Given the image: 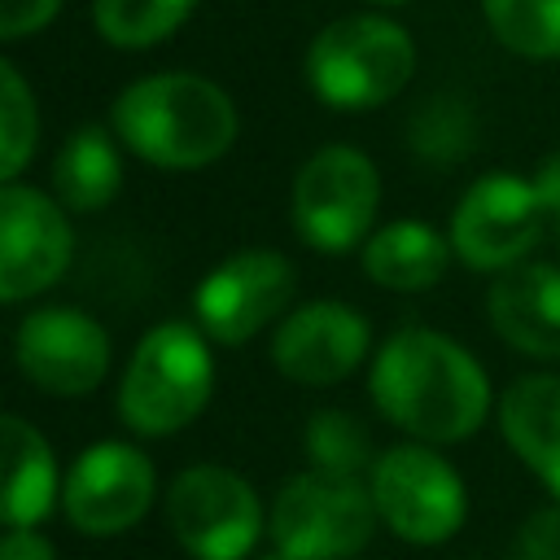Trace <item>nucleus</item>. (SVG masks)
I'll return each instance as SVG.
<instances>
[{
  "label": "nucleus",
  "instance_id": "1",
  "mask_svg": "<svg viewBox=\"0 0 560 560\" xmlns=\"http://www.w3.org/2000/svg\"><path fill=\"white\" fill-rule=\"evenodd\" d=\"M368 389L376 411L416 442H464L490 411L481 363L446 332L398 328L372 359Z\"/></svg>",
  "mask_w": 560,
  "mask_h": 560
},
{
  "label": "nucleus",
  "instance_id": "2",
  "mask_svg": "<svg viewBox=\"0 0 560 560\" xmlns=\"http://www.w3.org/2000/svg\"><path fill=\"white\" fill-rule=\"evenodd\" d=\"M109 122L118 140L162 171H197L219 162L236 140V105L201 74L166 70L118 92Z\"/></svg>",
  "mask_w": 560,
  "mask_h": 560
},
{
  "label": "nucleus",
  "instance_id": "3",
  "mask_svg": "<svg viewBox=\"0 0 560 560\" xmlns=\"http://www.w3.org/2000/svg\"><path fill=\"white\" fill-rule=\"evenodd\" d=\"M214 394V359L206 350V332L192 324H158L149 328L122 372L118 416L140 438H166L188 429Z\"/></svg>",
  "mask_w": 560,
  "mask_h": 560
},
{
  "label": "nucleus",
  "instance_id": "4",
  "mask_svg": "<svg viewBox=\"0 0 560 560\" xmlns=\"http://www.w3.org/2000/svg\"><path fill=\"white\" fill-rule=\"evenodd\" d=\"M416 74L411 35L381 13L328 22L306 48V83L332 109H376Z\"/></svg>",
  "mask_w": 560,
  "mask_h": 560
},
{
  "label": "nucleus",
  "instance_id": "5",
  "mask_svg": "<svg viewBox=\"0 0 560 560\" xmlns=\"http://www.w3.org/2000/svg\"><path fill=\"white\" fill-rule=\"evenodd\" d=\"M376 503L363 477L337 472H293L267 512V534L276 551L293 560H354L376 529Z\"/></svg>",
  "mask_w": 560,
  "mask_h": 560
},
{
  "label": "nucleus",
  "instance_id": "6",
  "mask_svg": "<svg viewBox=\"0 0 560 560\" xmlns=\"http://www.w3.org/2000/svg\"><path fill=\"white\" fill-rule=\"evenodd\" d=\"M381 206V175L354 144L311 153L293 179V228L319 254H346L368 241Z\"/></svg>",
  "mask_w": 560,
  "mask_h": 560
},
{
  "label": "nucleus",
  "instance_id": "7",
  "mask_svg": "<svg viewBox=\"0 0 560 560\" xmlns=\"http://www.w3.org/2000/svg\"><path fill=\"white\" fill-rule=\"evenodd\" d=\"M368 490L389 534L416 547L446 542L451 534H459L468 516V494L459 472L420 442L389 446L385 455H376L368 472Z\"/></svg>",
  "mask_w": 560,
  "mask_h": 560
},
{
  "label": "nucleus",
  "instance_id": "8",
  "mask_svg": "<svg viewBox=\"0 0 560 560\" xmlns=\"http://www.w3.org/2000/svg\"><path fill=\"white\" fill-rule=\"evenodd\" d=\"M166 525L192 560H245L262 534V503L241 472L192 464L166 490Z\"/></svg>",
  "mask_w": 560,
  "mask_h": 560
},
{
  "label": "nucleus",
  "instance_id": "9",
  "mask_svg": "<svg viewBox=\"0 0 560 560\" xmlns=\"http://www.w3.org/2000/svg\"><path fill=\"white\" fill-rule=\"evenodd\" d=\"M547 228V210L534 179L512 171H490L472 179L451 214V254L472 271H508L525 262Z\"/></svg>",
  "mask_w": 560,
  "mask_h": 560
},
{
  "label": "nucleus",
  "instance_id": "10",
  "mask_svg": "<svg viewBox=\"0 0 560 560\" xmlns=\"http://www.w3.org/2000/svg\"><path fill=\"white\" fill-rule=\"evenodd\" d=\"M293 262L276 249H241L201 276L192 293L197 328L219 346H241L284 315L293 298Z\"/></svg>",
  "mask_w": 560,
  "mask_h": 560
},
{
  "label": "nucleus",
  "instance_id": "11",
  "mask_svg": "<svg viewBox=\"0 0 560 560\" xmlns=\"http://www.w3.org/2000/svg\"><path fill=\"white\" fill-rule=\"evenodd\" d=\"M158 490L149 455L131 442H92L61 477V512L88 538L131 529Z\"/></svg>",
  "mask_w": 560,
  "mask_h": 560
},
{
  "label": "nucleus",
  "instance_id": "12",
  "mask_svg": "<svg viewBox=\"0 0 560 560\" xmlns=\"http://www.w3.org/2000/svg\"><path fill=\"white\" fill-rule=\"evenodd\" d=\"M13 354L35 389L83 398L109 372V332L79 306H39L18 324Z\"/></svg>",
  "mask_w": 560,
  "mask_h": 560
},
{
  "label": "nucleus",
  "instance_id": "13",
  "mask_svg": "<svg viewBox=\"0 0 560 560\" xmlns=\"http://www.w3.org/2000/svg\"><path fill=\"white\" fill-rule=\"evenodd\" d=\"M74 254L66 206L26 184H0V302L52 289Z\"/></svg>",
  "mask_w": 560,
  "mask_h": 560
},
{
  "label": "nucleus",
  "instance_id": "14",
  "mask_svg": "<svg viewBox=\"0 0 560 560\" xmlns=\"http://www.w3.org/2000/svg\"><path fill=\"white\" fill-rule=\"evenodd\" d=\"M372 346L368 319L346 302H306L289 311L271 337V363L293 385H337L346 381Z\"/></svg>",
  "mask_w": 560,
  "mask_h": 560
},
{
  "label": "nucleus",
  "instance_id": "15",
  "mask_svg": "<svg viewBox=\"0 0 560 560\" xmlns=\"http://www.w3.org/2000/svg\"><path fill=\"white\" fill-rule=\"evenodd\" d=\"M494 332L529 354L560 359V267L556 262H516L499 271L486 298Z\"/></svg>",
  "mask_w": 560,
  "mask_h": 560
},
{
  "label": "nucleus",
  "instance_id": "16",
  "mask_svg": "<svg viewBox=\"0 0 560 560\" xmlns=\"http://www.w3.org/2000/svg\"><path fill=\"white\" fill-rule=\"evenodd\" d=\"M61 499L48 438L13 411H0V525H39Z\"/></svg>",
  "mask_w": 560,
  "mask_h": 560
},
{
  "label": "nucleus",
  "instance_id": "17",
  "mask_svg": "<svg viewBox=\"0 0 560 560\" xmlns=\"http://www.w3.org/2000/svg\"><path fill=\"white\" fill-rule=\"evenodd\" d=\"M499 429L560 503V376H521L499 402Z\"/></svg>",
  "mask_w": 560,
  "mask_h": 560
},
{
  "label": "nucleus",
  "instance_id": "18",
  "mask_svg": "<svg viewBox=\"0 0 560 560\" xmlns=\"http://www.w3.org/2000/svg\"><path fill=\"white\" fill-rule=\"evenodd\" d=\"M451 262V241L438 236L420 219H398L385 223L363 241V271L372 284L394 289V293H420L442 280Z\"/></svg>",
  "mask_w": 560,
  "mask_h": 560
},
{
  "label": "nucleus",
  "instance_id": "19",
  "mask_svg": "<svg viewBox=\"0 0 560 560\" xmlns=\"http://www.w3.org/2000/svg\"><path fill=\"white\" fill-rule=\"evenodd\" d=\"M52 188H57V201L74 214L105 210L118 197L122 162H118V149L105 136V127H79L61 144V153L52 162Z\"/></svg>",
  "mask_w": 560,
  "mask_h": 560
},
{
  "label": "nucleus",
  "instance_id": "20",
  "mask_svg": "<svg viewBox=\"0 0 560 560\" xmlns=\"http://www.w3.org/2000/svg\"><path fill=\"white\" fill-rule=\"evenodd\" d=\"M481 13L508 52L525 61L560 57V0H481Z\"/></svg>",
  "mask_w": 560,
  "mask_h": 560
},
{
  "label": "nucleus",
  "instance_id": "21",
  "mask_svg": "<svg viewBox=\"0 0 560 560\" xmlns=\"http://www.w3.org/2000/svg\"><path fill=\"white\" fill-rule=\"evenodd\" d=\"M302 446H306L311 468L337 472V477H363V472H372V464H376L372 438H368L363 420L350 416V411H337V407H324V411H315V416L306 420Z\"/></svg>",
  "mask_w": 560,
  "mask_h": 560
},
{
  "label": "nucleus",
  "instance_id": "22",
  "mask_svg": "<svg viewBox=\"0 0 560 560\" xmlns=\"http://www.w3.org/2000/svg\"><path fill=\"white\" fill-rule=\"evenodd\" d=\"M197 0H92V22L114 48H149L184 26Z\"/></svg>",
  "mask_w": 560,
  "mask_h": 560
},
{
  "label": "nucleus",
  "instance_id": "23",
  "mask_svg": "<svg viewBox=\"0 0 560 560\" xmlns=\"http://www.w3.org/2000/svg\"><path fill=\"white\" fill-rule=\"evenodd\" d=\"M39 109L26 79L0 57V184H9L35 153Z\"/></svg>",
  "mask_w": 560,
  "mask_h": 560
},
{
  "label": "nucleus",
  "instance_id": "24",
  "mask_svg": "<svg viewBox=\"0 0 560 560\" xmlns=\"http://www.w3.org/2000/svg\"><path fill=\"white\" fill-rule=\"evenodd\" d=\"M472 136H477V127H472V114H468V105L464 101H455V96H438V101H429L420 114H416V122H411V149L424 158V162H459L468 149H472Z\"/></svg>",
  "mask_w": 560,
  "mask_h": 560
},
{
  "label": "nucleus",
  "instance_id": "25",
  "mask_svg": "<svg viewBox=\"0 0 560 560\" xmlns=\"http://www.w3.org/2000/svg\"><path fill=\"white\" fill-rule=\"evenodd\" d=\"M516 556L521 560H560V503L529 516V525L521 529Z\"/></svg>",
  "mask_w": 560,
  "mask_h": 560
},
{
  "label": "nucleus",
  "instance_id": "26",
  "mask_svg": "<svg viewBox=\"0 0 560 560\" xmlns=\"http://www.w3.org/2000/svg\"><path fill=\"white\" fill-rule=\"evenodd\" d=\"M61 0H0V39H22L57 18Z\"/></svg>",
  "mask_w": 560,
  "mask_h": 560
},
{
  "label": "nucleus",
  "instance_id": "27",
  "mask_svg": "<svg viewBox=\"0 0 560 560\" xmlns=\"http://www.w3.org/2000/svg\"><path fill=\"white\" fill-rule=\"evenodd\" d=\"M0 560H57V547L35 525H9L0 534Z\"/></svg>",
  "mask_w": 560,
  "mask_h": 560
},
{
  "label": "nucleus",
  "instance_id": "28",
  "mask_svg": "<svg viewBox=\"0 0 560 560\" xmlns=\"http://www.w3.org/2000/svg\"><path fill=\"white\" fill-rule=\"evenodd\" d=\"M534 192L547 210V219H560V153H547L534 171Z\"/></svg>",
  "mask_w": 560,
  "mask_h": 560
},
{
  "label": "nucleus",
  "instance_id": "29",
  "mask_svg": "<svg viewBox=\"0 0 560 560\" xmlns=\"http://www.w3.org/2000/svg\"><path fill=\"white\" fill-rule=\"evenodd\" d=\"M258 560H293V556H284V551H267V556H258Z\"/></svg>",
  "mask_w": 560,
  "mask_h": 560
},
{
  "label": "nucleus",
  "instance_id": "30",
  "mask_svg": "<svg viewBox=\"0 0 560 560\" xmlns=\"http://www.w3.org/2000/svg\"><path fill=\"white\" fill-rule=\"evenodd\" d=\"M372 4H407V0H372Z\"/></svg>",
  "mask_w": 560,
  "mask_h": 560
},
{
  "label": "nucleus",
  "instance_id": "31",
  "mask_svg": "<svg viewBox=\"0 0 560 560\" xmlns=\"http://www.w3.org/2000/svg\"><path fill=\"white\" fill-rule=\"evenodd\" d=\"M551 228H556V236H560V219H551Z\"/></svg>",
  "mask_w": 560,
  "mask_h": 560
}]
</instances>
